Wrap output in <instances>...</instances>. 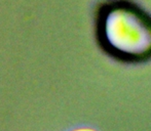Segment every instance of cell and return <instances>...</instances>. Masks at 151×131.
Listing matches in <instances>:
<instances>
[{
    "mask_svg": "<svg viewBox=\"0 0 151 131\" xmlns=\"http://www.w3.org/2000/svg\"><path fill=\"white\" fill-rule=\"evenodd\" d=\"M79 131H91V130H79Z\"/></svg>",
    "mask_w": 151,
    "mask_h": 131,
    "instance_id": "1",
    "label": "cell"
}]
</instances>
